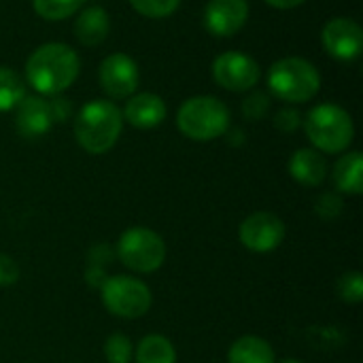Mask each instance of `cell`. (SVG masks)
I'll return each instance as SVG.
<instances>
[{
    "label": "cell",
    "mask_w": 363,
    "mask_h": 363,
    "mask_svg": "<svg viewBox=\"0 0 363 363\" xmlns=\"http://www.w3.org/2000/svg\"><path fill=\"white\" fill-rule=\"evenodd\" d=\"M15 111V128L23 138H40L53 125L49 100L43 96H26Z\"/></svg>",
    "instance_id": "13"
},
{
    "label": "cell",
    "mask_w": 363,
    "mask_h": 363,
    "mask_svg": "<svg viewBox=\"0 0 363 363\" xmlns=\"http://www.w3.org/2000/svg\"><path fill=\"white\" fill-rule=\"evenodd\" d=\"M81 60L64 43H45L26 62V81L40 96H60L79 77Z\"/></svg>",
    "instance_id": "1"
},
{
    "label": "cell",
    "mask_w": 363,
    "mask_h": 363,
    "mask_svg": "<svg viewBox=\"0 0 363 363\" xmlns=\"http://www.w3.org/2000/svg\"><path fill=\"white\" fill-rule=\"evenodd\" d=\"M100 87L113 100H125L134 96L140 81L138 64L125 53H111L102 60L98 70Z\"/></svg>",
    "instance_id": "10"
},
{
    "label": "cell",
    "mask_w": 363,
    "mask_h": 363,
    "mask_svg": "<svg viewBox=\"0 0 363 363\" xmlns=\"http://www.w3.org/2000/svg\"><path fill=\"white\" fill-rule=\"evenodd\" d=\"M266 2L274 9H296V6L304 4L306 0H266Z\"/></svg>",
    "instance_id": "30"
},
{
    "label": "cell",
    "mask_w": 363,
    "mask_h": 363,
    "mask_svg": "<svg viewBox=\"0 0 363 363\" xmlns=\"http://www.w3.org/2000/svg\"><path fill=\"white\" fill-rule=\"evenodd\" d=\"M277 355L268 340L259 336H242L238 338L230 351H228V363H274Z\"/></svg>",
    "instance_id": "18"
},
{
    "label": "cell",
    "mask_w": 363,
    "mask_h": 363,
    "mask_svg": "<svg viewBox=\"0 0 363 363\" xmlns=\"http://www.w3.org/2000/svg\"><path fill=\"white\" fill-rule=\"evenodd\" d=\"M100 298L104 308L121 319L145 317L153 304L151 289L140 279L125 277V274L106 277L100 283Z\"/></svg>",
    "instance_id": "7"
},
{
    "label": "cell",
    "mask_w": 363,
    "mask_h": 363,
    "mask_svg": "<svg viewBox=\"0 0 363 363\" xmlns=\"http://www.w3.org/2000/svg\"><path fill=\"white\" fill-rule=\"evenodd\" d=\"M17 279H19L17 262L11 255L0 253V287H11L17 283Z\"/></svg>",
    "instance_id": "28"
},
{
    "label": "cell",
    "mask_w": 363,
    "mask_h": 363,
    "mask_svg": "<svg viewBox=\"0 0 363 363\" xmlns=\"http://www.w3.org/2000/svg\"><path fill=\"white\" fill-rule=\"evenodd\" d=\"M268 111H270V96L266 91H253L242 102V115L249 121H257V119L266 117Z\"/></svg>",
    "instance_id": "25"
},
{
    "label": "cell",
    "mask_w": 363,
    "mask_h": 363,
    "mask_svg": "<svg viewBox=\"0 0 363 363\" xmlns=\"http://www.w3.org/2000/svg\"><path fill=\"white\" fill-rule=\"evenodd\" d=\"M338 296L347 304H359L363 300V277L362 272H347L338 281Z\"/></svg>",
    "instance_id": "24"
},
{
    "label": "cell",
    "mask_w": 363,
    "mask_h": 363,
    "mask_svg": "<svg viewBox=\"0 0 363 363\" xmlns=\"http://www.w3.org/2000/svg\"><path fill=\"white\" fill-rule=\"evenodd\" d=\"M238 238L253 253H270L285 240V223L274 213L257 211L240 223Z\"/></svg>",
    "instance_id": "9"
},
{
    "label": "cell",
    "mask_w": 363,
    "mask_h": 363,
    "mask_svg": "<svg viewBox=\"0 0 363 363\" xmlns=\"http://www.w3.org/2000/svg\"><path fill=\"white\" fill-rule=\"evenodd\" d=\"M136 363H177V349L174 345L160 334L145 336L136 351H134Z\"/></svg>",
    "instance_id": "19"
},
{
    "label": "cell",
    "mask_w": 363,
    "mask_h": 363,
    "mask_svg": "<svg viewBox=\"0 0 363 363\" xmlns=\"http://www.w3.org/2000/svg\"><path fill=\"white\" fill-rule=\"evenodd\" d=\"M104 357L108 363H130L134 357V347L128 336L113 334L104 342Z\"/></svg>",
    "instance_id": "23"
},
{
    "label": "cell",
    "mask_w": 363,
    "mask_h": 363,
    "mask_svg": "<svg viewBox=\"0 0 363 363\" xmlns=\"http://www.w3.org/2000/svg\"><path fill=\"white\" fill-rule=\"evenodd\" d=\"M177 125L191 140H215L230 130V108L215 96H194L181 104Z\"/></svg>",
    "instance_id": "4"
},
{
    "label": "cell",
    "mask_w": 363,
    "mask_h": 363,
    "mask_svg": "<svg viewBox=\"0 0 363 363\" xmlns=\"http://www.w3.org/2000/svg\"><path fill=\"white\" fill-rule=\"evenodd\" d=\"M274 363H304L302 359H296V357H285V359H279V362Z\"/></svg>",
    "instance_id": "31"
},
{
    "label": "cell",
    "mask_w": 363,
    "mask_h": 363,
    "mask_svg": "<svg viewBox=\"0 0 363 363\" xmlns=\"http://www.w3.org/2000/svg\"><path fill=\"white\" fill-rule=\"evenodd\" d=\"M268 87L283 102L304 104L319 94L321 74L304 57H283L270 66Z\"/></svg>",
    "instance_id": "3"
},
{
    "label": "cell",
    "mask_w": 363,
    "mask_h": 363,
    "mask_svg": "<svg viewBox=\"0 0 363 363\" xmlns=\"http://www.w3.org/2000/svg\"><path fill=\"white\" fill-rule=\"evenodd\" d=\"M166 102L151 91H143L136 96H130L125 102V108L121 111L123 119L136 128V130H153L166 119Z\"/></svg>",
    "instance_id": "14"
},
{
    "label": "cell",
    "mask_w": 363,
    "mask_h": 363,
    "mask_svg": "<svg viewBox=\"0 0 363 363\" xmlns=\"http://www.w3.org/2000/svg\"><path fill=\"white\" fill-rule=\"evenodd\" d=\"M117 257L132 272L151 274L162 268L166 259V245L157 232L143 225H134L119 236Z\"/></svg>",
    "instance_id": "6"
},
{
    "label": "cell",
    "mask_w": 363,
    "mask_h": 363,
    "mask_svg": "<svg viewBox=\"0 0 363 363\" xmlns=\"http://www.w3.org/2000/svg\"><path fill=\"white\" fill-rule=\"evenodd\" d=\"M249 19L247 0H208L204 9V26L215 36H234Z\"/></svg>",
    "instance_id": "12"
},
{
    "label": "cell",
    "mask_w": 363,
    "mask_h": 363,
    "mask_svg": "<svg viewBox=\"0 0 363 363\" xmlns=\"http://www.w3.org/2000/svg\"><path fill=\"white\" fill-rule=\"evenodd\" d=\"M87 0H32L34 13L47 21H62L79 13Z\"/></svg>",
    "instance_id": "21"
},
{
    "label": "cell",
    "mask_w": 363,
    "mask_h": 363,
    "mask_svg": "<svg viewBox=\"0 0 363 363\" xmlns=\"http://www.w3.org/2000/svg\"><path fill=\"white\" fill-rule=\"evenodd\" d=\"M334 185L338 191L359 196L363 191V155L359 151L345 153L334 166Z\"/></svg>",
    "instance_id": "17"
},
{
    "label": "cell",
    "mask_w": 363,
    "mask_h": 363,
    "mask_svg": "<svg viewBox=\"0 0 363 363\" xmlns=\"http://www.w3.org/2000/svg\"><path fill=\"white\" fill-rule=\"evenodd\" d=\"M111 30L108 13L102 6H87L74 19V36L85 47H98L106 40Z\"/></svg>",
    "instance_id": "16"
},
{
    "label": "cell",
    "mask_w": 363,
    "mask_h": 363,
    "mask_svg": "<svg viewBox=\"0 0 363 363\" xmlns=\"http://www.w3.org/2000/svg\"><path fill=\"white\" fill-rule=\"evenodd\" d=\"M315 211L321 219L330 221V219H336L340 213H342V198L338 194H323L317 198L315 202Z\"/></svg>",
    "instance_id": "26"
},
{
    "label": "cell",
    "mask_w": 363,
    "mask_h": 363,
    "mask_svg": "<svg viewBox=\"0 0 363 363\" xmlns=\"http://www.w3.org/2000/svg\"><path fill=\"white\" fill-rule=\"evenodd\" d=\"M23 98H26L23 79L15 70L0 66V113L13 111Z\"/></svg>",
    "instance_id": "20"
},
{
    "label": "cell",
    "mask_w": 363,
    "mask_h": 363,
    "mask_svg": "<svg viewBox=\"0 0 363 363\" xmlns=\"http://www.w3.org/2000/svg\"><path fill=\"white\" fill-rule=\"evenodd\" d=\"M259 64L240 51H225L213 62V79L230 91H249L259 83Z\"/></svg>",
    "instance_id": "8"
},
{
    "label": "cell",
    "mask_w": 363,
    "mask_h": 363,
    "mask_svg": "<svg viewBox=\"0 0 363 363\" xmlns=\"http://www.w3.org/2000/svg\"><path fill=\"white\" fill-rule=\"evenodd\" d=\"M49 106H51L53 121H66V117L70 115V102H68L66 98L53 96V98L49 100Z\"/></svg>",
    "instance_id": "29"
},
{
    "label": "cell",
    "mask_w": 363,
    "mask_h": 363,
    "mask_svg": "<svg viewBox=\"0 0 363 363\" xmlns=\"http://www.w3.org/2000/svg\"><path fill=\"white\" fill-rule=\"evenodd\" d=\"M289 174L304 187H317L328 177V162L317 149H298L289 157Z\"/></svg>",
    "instance_id": "15"
},
{
    "label": "cell",
    "mask_w": 363,
    "mask_h": 363,
    "mask_svg": "<svg viewBox=\"0 0 363 363\" xmlns=\"http://www.w3.org/2000/svg\"><path fill=\"white\" fill-rule=\"evenodd\" d=\"M132 9L149 19H164V17H170L181 0H130Z\"/></svg>",
    "instance_id": "22"
},
{
    "label": "cell",
    "mask_w": 363,
    "mask_h": 363,
    "mask_svg": "<svg viewBox=\"0 0 363 363\" xmlns=\"http://www.w3.org/2000/svg\"><path fill=\"white\" fill-rule=\"evenodd\" d=\"M308 140L317 151L342 153L351 147L355 125L351 115L338 104H317L304 119Z\"/></svg>",
    "instance_id": "5"
},
{
    "label": "cell",
    "mask_w": 363,
    "mask_h": 363,
    "mask_svg": "<svg viewBox=\"0 0 363 363\" xmlns=\"http://www.w3.org/2000/svg\"><path fill=\"white\" fill-rule=\"evenodd\" d=\"M274 125H277L281 132L291 134V132H296V130L302 125V115H300L298 108L285 106V108H281V111L274 115Z\"/></svg>",
    "instance_id": "27"
},
{
    "label": "cell",
    "mask_w": 363,
    "mask_h": 363,
    "mask_svg": "<svg viewBox=\"0 0 363 363\" xmlns=\"http://www.w3.org/2000/svg\"><path fill=\"white\" fill-rule=\"evenodd\" d=\"M321 43H323V49H325L332 57H336V60H340V62H351V60H355V57L362 55V26H359L355 19H349V17L330 19V21L323 26Z\"/></svg>",
    "instance_id": "11"
},
{
    "label": "cell",
    "mask_w": 363,
    "mask_h": 363,
    "mask_svg": "<svg viewBox=\"0 0 363 363\" xmlns=\"http://www.w3.org/2000/svg\"><path fill=\"white\" fill-rule=\"evenodd\" d=\"M123 115L108 100H91L74 117V138L91 155H102L115 147L121 136Z\"/></svg>",
    "instance_id": "2"
}]
</instances>
